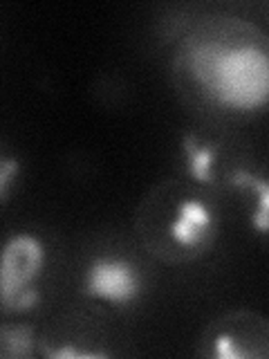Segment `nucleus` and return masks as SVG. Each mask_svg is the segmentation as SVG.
Instances as JSON below:
<instances>
[{
    "mask_svg": "<svg viewBox=\"0 0 269 359\" xmlns=\"http://www.w3.org/2000/svg\"><path fill=\"white\" fill-rule=\"evenodd\" d=\"M186 72L211 104L231 112L263 110L269 99V56L263 34H205L182 54Z\"/></svg>",
    "mask_w": 269,
    "mask_h": 359,
    "instance_id": "nucleus-1",
    "label": "nucleus"
},
{
    "mask_svg": "<svg viewBox=\"0 0 269 359\" xmlns=\"http://www.w3.org/2000/svg\"><path fill=\"white\" fill-rule=\"evenodd\" d=\"M20 173V160L16 157H3L0 155V202H5L11 194V187H14L16 177Z\"/></svg>",
    "mask_w": 269,
    "mask_h": 359,
    "instance_id": "nucleus-8",
    "label": "nucleus"
},
{
    "mask_svg": "<svg viewBox=\"0 0 269 359\" xmlns=\"http://www.w3.org/2000/svg\"><path fill=\"white\" fill-rule=\"evenodd\" d=\"M254 341L267 346V330L249 334L240 330V323H231L227 328H220L218 332H213L209 339L211 344V355L222 357V359H244L254 355Z\"/></svg>",
    "mask_w": 269,
    "mask_h": 359,
    "instance_id": "nucleus-5",
    "label": "nucleus"
},
{
    "mask_svg": "<svg viewBox=\"0 0 269 359\" xmlns=\"http://www.w3.org/2000/svg\"><path fill=\"white\" fill-rule=\"evenodd\" d=\"M81 292L112 308L134 306L144 294V278L130 258L119 254H97L83 269Z\"/></svg>",
    "mask_w": 269,
    "mask_h": 359,
    "instance_id": "nucleus-4",
    "label": "nucleus"
},
{
    "mask_svg": "<svg viewBox=\"0 0 269 359\" xmlns=\"http://www.w3.org/2000/svg\"><path fill=\"white\" fill-rule=\"evenodd\" d=\"M45 357L52 359H88V357H106V351H81L76 346H61V348H43Z\"/></svg>",
    "mask_w": 269,
    "mask_h": 359,
    "instance_id": "nucleus-9",
    "label": "nucleus"
},
{
    "mask_svg": "<svg viewBox=\"0 0 269 359\" xmlns=\"http://www.w3.org/2000/svg\"><path fill=\"white\" fill-rule=\"evenodd\" d=\"M36 348V337L29 325H3L0 328V355L29 357Z\"/></svg>",
    "mask_w": 269,
    "mask_h": 359,
    "instance_id": "nucleus-7",
    "label": "nucleus"
},
{
    "mask_svg": "<svg viewBox=\"0 0 269 359\" xmlns=\"http://www.w3.org/2000/svg\"><path fill=\"white\" fill-rule=\"evenodd\" d=\"M48 265V247L32 231H14L0 245V310L27 314L43 301L41 276Z\"/></svg>",
    "mask_w": 269,
    "mask_h": 359,
    "instance_id": "nucleus-2",
    "label": "nucleus"
},
{
    "mask_svg": "<svg viewBox=\"0 0 269 359\" xmlns=\"http://www.w3.org/2000/svg\"><path fill=\"white\" fill-rule=\"evenodd\" d=\"M164 254L171 252L179 261H193L207 254L218 236V211L207 198L186 194L166 207Z\"/></svg>",
    "mask_w": 269,
    "mask_h": 359,
    "instance_id": "nucleus-3",
    "label": "nucleus"
},
{
    "mask_svg": "<svg viewBox=\"0 0 269 359\" xmlns=\"http://www.w3.org/2000/svg\"><path fill=\"white\" fill-rule=\"evenodd\" d=\"M182 151L186 157V171L198 184H213L216 173V149L202 142L198 135L186 133L182 137Z\"/></svg>",
    "mask_w": 269,
    "mask_h": 359,
    "instance_id": "nucleus-6",
    "label": "nucleus"
}]
</instances>
